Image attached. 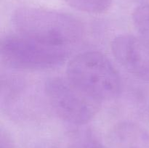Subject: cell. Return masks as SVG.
Instances as JSON below:
<instances>
[{"mask_svg": "<svg viewBox=\"0 0 149 148\" xmlns=\"http://www.w3.org/2000/svg\"><path fill=\"white\" fill-rule=\"evenodd\" d=\"M11 20L19 35L54 46L68 47L79 41L84 33L79 20L57 10L20 7L13 13Z\"/></svg>", "mask_w": 149, "mask_h": 148, "instance_id": "obj_1", "label": "cell"}, {"mask_svg": "<svg viewBox=\"0 0 149 148\" xmlns=\"http://www.w3.org/2000/svg\"><path fill=\"white\" fill-rule=\"evenodd\" d=\"M67 78L99 101L119 97L122 81L109 58L96 51L78 54L68 63Z\"/></svg>", "mask_w": 149, "mask_h": 148, "instance_id": "obj_2", "label": "cell"}, {"mask_svg": "<svg viewBox=\"0 0 149 148\" xmlns=\"http://www.w3.org/2000/svg\"><path fill=\"white\" fill-rule=\"evenodd\" d=\"M45 93L55 114L70 124H86L100 108V101L84 92L67 78L48 79L45 84Z\"/></svg>", "mask_w": 149, "mask_h": 148, "instance_id": "obj_3", "label": "cell"}, {"mask_svg": "<svg viewBox=\"0 0 149 148\" xmlns=\"http://www.w3.org/2000/svg\"><path fill=\"white\" fill-rule=\"evenodd\" d=\"M2 60L17 69L43 70L63 63L68 48L42 43L21 35L6 36L1 41Z\"/></svg>", "mask_w": 149, "mask_h": 148, "instance_id": "obj_4", "label": "cell"}, {"mask_svg": "<svg viewBox=\"0 0 149 148\" xmlns=\"http://www.w3.org/2000/svg\"><path fill=\"white\" fill-rule=\"evenodd\" d=\"M111 50L117 62L135 78L149 81V41L132 34L116 36Z\"/></svg>", "mask_w": 149, "mask_h": 148, "instance_id": "obj_5", "label": "cell"}, {"mask_svg": "<svg viewBox=\"0 0 149 148\" xmlns=\"http://www.w3.org/2000/svg\"><path fill=\"white\" fill-rule=\"evenodd\" d=\"M111 148H149V131L132 121L116 123L109 133Z\"/></svg>", "mask_w": 149, "mask_h": 148, "instance_id": "obj_6", "label": "cell"}, {"mask_svg": "<svg viewBox=\"0 0 149 148\" xmlns=\"http://www.w3.org/2000/svg\"><path fill=\"white\" fill-rule=\"evenodd\" d=\"M73 8L91 14H99L107 11L112 0H64Z\"/></svg>", "mask_w": 149, "mask_h": 148, "instance_id": "obj_7", "label": "cell"}, {"mask_svg": "<svg viewBox=\"0 0 149 148\" xmlns=\"http://www.w3.org/2000/svg\"><path fill=\"white\" fill-rule=\"evenodd\" d=\"M132 17L134 26L141 37L149 41V4L135 8Z\"/></svg>", "mask_w": 149, "mask_h": 148, "instance_id": "obj_8", "label": "cell"}, {"mask_svg": "<svg viewBox=\"0 0 149 148\" xmlns=\"http://www.w3.org/2000/svg\"><path fill=\"white\" fill-rule=\"evenodd\" d=\"M0 147L15 148V145L10 133L2 127L1 128V134H0Z\"/></svg>", "mask_w": 149, "mask_h": 148, "instance_id": "obj_9", "label": "cell"}, {"mask_svg": "<svg viewBox=\"0 0 149 148\" xmlns=\"http://www.w3.org/2000/svg\"><path fill=\"white\" fill-rule=\"evenodd\" d=\"M88 148H106L98 140H97V138H95L92 142L90 143V146L88 147Z\"/></svg>", "mask_w": 149, "mask_h": 148, "instance_id": "obj_10", "label": "cell"}, {"mask_svg": "<svg viewBox=\"0 0 149 148\" xmlns=\"http://www.w3.org/2000/svg\"></svg>", "mask_w": 149, "mask_h": 148, "instance_id": "obj_11", "label": "cell"}]
</instances>
